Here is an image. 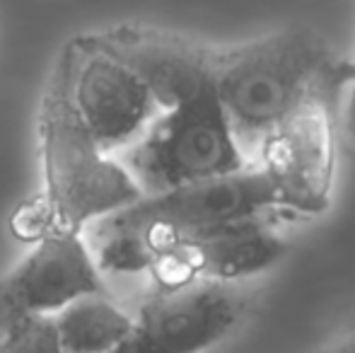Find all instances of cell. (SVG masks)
I'll return each mask as SVG.
<instances>
[{"label": "cell", "mask_w": 355, "mask_h": 353, "mask_svg": "<svg viewBox=\"0 0 355 353\" xmlns=\"http://www.w3.org/2000/svg\"><path fill=\"white\" fill-rule=\"evenodd\" d=\"M94 37L141 78L159 112L213 87L211 46L148 27H116Z\"/></svg>", "instance_id": "10"}, {"label": "cell", "mask_w": 355, "mask_h": 353, "mask_svg": "<svg viewBox=\"0 0 355 353\" xmlns=\"http://www.w3.org/2000/svg\"><path fill=\"white\" fill-rule=\"evenodd\" d=\"M0 353H63L53 315L24 317L0 329Z\"/></svg>", "instance_id": "12"}, {"label": "cell", "mask_w": 355, "mask_h": 353, "mask_svg": "<svg viewBox=\"0 0 355 353\" xmlns=\"http://www.w3.org/2000/svg\"><path fill=\"white\" fill-rule=\"evenodd\" d=\"M281 213L271 184L254 165L230 175L141 196L85 230L102 273H145L162 252L191 235Z\"/></svg>", "instance_id": "1"}, {"label": "cell", "mask_w": 355, "mask_h": 353, "mask_svg": "<svg viewBox=\"0 0 355 353\" xmlns=\"http://www.w3.org/2000/svg\"><path fill=\"white\" fill-rule=\"evenodd\" d=\"M314 353H355V317L336 336H331L322 349Z\"/></svg>", "instance_id": "13"}, {"label": "cell", "mask_w": 355, "mask_h": 353, "mask_svg": "<svg viewBox=\"0 0 355 353\" xmlns=\"http://www.w3.org/2000/svg\"><path fill=\"white\" fill-rule=\"evenodd\" d=\"M53 325L63 353H116L133 334V315L107 291L68 302L53 315Z\"/></svg>", "instance_id": "11"}, {"label": "cell", "mask_w": 355, "mask_h": 353, "mask_svg": "<svg viewBox=\"0 0 355 353\" xmlns=\"http://www.w3.org/2000/svg\"><path fill=\"white\" fill-rule=\"evenodd\" d=\"M351 76L317 87L257 146L249 165L271 184L281 213L322 216L338 165V99Z\"/></svg>", "instance_id": "5"}, {"label": "cell", "mask_w": 355, "mask_h": 353, "mask_svg": "<svg viewBox=\"0 0 355 353\" xmlns=\"http://www.w3.org/2000/svg\"><path fill=\"white\" fill-rule=\"evenodd\" d=\"M114 157L141 196L230 175L249 165L215 87L157 112L141 136Z\"/></svg>", "instance_id": "4"}, {"label": "cell", "mask_w": 355, "mask_h": 353, "mask_svg": "<svg viewBox=\"0 0 355 353\" xmlns=\"http://www.w3.org/2000/svg\"><path fill=\"white\" fill-rule=\"evenodd\" d=\"M273 216H257L215 230L191 235L157 257L148 268L155 288L184 283H237L263 273L283 259L285 240L271 223Z\"/></svg>", "instance_id": "9"}, {"label": "cell", "mask_w": 355, "mask_h": 353, "mask_svg": "<svg viewBox=\"0 0 355 353\" xmlns=\"http://www.w3.org/2000/svg\"><path fill=\"white\" fill-rule=\"evenodd\" d=\"M39 148L42 191L12 218V230L22 240L34 242L46 232H85L141 198L121 162L104 153L83 126L61 76L44 97Z\"/></svg>", "instance_id": "3"}, {"label": "cell", "mask_w": 355, "mask_h": 353, "mask_svg": "<svg viewBox=\"0 0 355 353\" xmlns=\"http://www.w3.org/2000/svg\"><path fill=\"white\" fill-rule=\"evenodd\" d=\"M102 291L104 273L85 232H46L0 276V329L24 317H51L68 302Z\"/></svg>", "instance_id": "7"}, {"label": "cell", "mask_w": 355, "mask_h": 353, "mask_svg": "<svg viewBox=\"0 0 355 353\" xmlns=\"http://www.w3.org/2000/svg\"><path fill=\"white\" fill-rule=\"evenodd\" d=\"M58 76L83 126L109 155L136 141L159 112L141 78L94 34L68 46Z\"/></svg>", "instance_id": "6"}, {"label": "cell", "mask_w": 355, "mask_h": 353, "mask_svg": "<svg viewBox=\"0 0 355 353\" xmlns=\"http://www.w3.org/2000/svg\"><path fill=\"white\" fill-rule=\"evenodd\" d=\"M242 312L244 302L230 283L155 288L116 353H206L237 327Z\"/></svg>", "instance_id": "8"}, {"label": "cell", "mask_w": 355, "mask_h": 353, "mask_svg": "<svg viewBox=\"0 0 355 353\" xmlns=\"http://www.w3.org/2000/svg\"><path fill=\"white\" fill-rule=\"evenodd\" d=\"M213 87L239 148L252 160L257 146L317 87L353 76L331 44L312 27L278 29L254 42L213 49Z\"/></svg>", "instance_id": "2"}, {"label": "cell", "mask_w": 355, "mask_h": 353, "mask_svg": "<svg viewBox=\"0 0 355 353\" xmlns=\"http://www.w3.org/2000/svg\"><path fill=\"white\" fill-rule=\"evenodd\" d=\"M348 112H346V126H348V133L355 138V63H353V76H351V83H348Z\"/></svg>", "instance_id": "14"}]
</instances>
